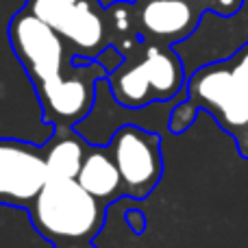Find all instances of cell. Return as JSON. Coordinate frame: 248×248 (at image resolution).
I'll return each instance as SVG.
<instances>
[{"instance_id": "7a4b0ae2", "label": "cell", "mask_w": 248, "mask_h": 248, "mask_svg": "<svg viewBox=\"0 0 248 248\" xmlns=\"http://www.w3.org/2000/svg\"><path fill=\"white\" fill-rule=\"evenodd\" d=\"M124 61L107 81L118 103L126 107H146L161 100H172L187 87V70L174 46L159 42H141L128 35L113 42Z\"/></svg>"}, {"instance_id": "52a82bcc", "label": "cell", "mask_w": 248, "mask_h": 248, "mask_svg": "<svg viewBox=\"0 0 248 248\" xmlns=\"http://www.w3.org/2000/svg\"><path fill=\"white\" fill-rule=\"evenodd\" d=\"M48 179L42 144L0 137V202L29 209Z\"/></svg>"}, {"instance_id": "4fadbf2b", "label": "cell", "mask_w": 248, "mask_h": 248, "mask_svg": "<svg viewBox=\"0 0 248 248\" xmlns=\"http://www.w3.org/2000/svg\"><path fill=\"white\" fill-rule=\"evenodd\" d=\"M128 222H131V227H133V231L135 233H141L144 231V216L140 214V211H128Z\"/></svg>"}, {"instance_id": "ba28073f", "label": "cell", "mask_w": 248, "mask_h": 248, "mask_svg": "<svg viewBox=\"0 0 248 248\" xmlns=\"http://www.w3.org/2000/svg\"><path fill=\"white\" fill-rule=\"evenodd\" d=\"M140 33L153 42L176 46L194 33L198 16L185 0H148L140 9Z\"/></svg>"}, {"instance_id": "7c38bea8", "label": "cell", "mask_w": 248, "mask_h": 248, "mask_svg": "<svg viewBox=\"0 0 248 248\" xmlns=\"http://www.w3.org/2000/svg\"><path fill=\"white\" fill-rule=\"evenodd\" d=\"M198 113H201V107H198L196 103H192L189 98L179 100L170 111V122H168L170 133L172 135H181V133H185L194 122H196Z\"/></svg>"}, {"instance_id": "6da1fadb", "label": "cell", "mask_w": 248, "mask_h": 248, "mask_svg": "<svg viewBox=\"0 0 248 248\" xmlns=\"http://www.w3.org/2000/svg\"><path fill=\"white\" fill-rule=\"evenodd\" d=\"M9 39L42 107L44 122L55 131L74 128L94 107L96 87L109 72L98 61L72 63L68 44L31 11H20L9 24Z\"/></svg>"}, {"instance_id": "8992f818", "label": "cell", "mask_w": 248, "mask_h": 248, "mask_svg": "<svg viewBox=\"0 0 248 248\" xmlns=\"http://www.w3.org/2000/svg\"><path fill=\"white\" fill-rule=\"evenodd\" d=\"M107 150L120 170L122 196L144 201L159 185L163 174L161 133L126 124L113 133Z\"/></svg>"}, {"instance_id": "3957f363", "label": "cell", "mask_w": 248, "mask_h": 248, "mask_svg": "<svg viewBox=\"0 0 248 248\" xmlns=\"http://www.w3.org/2000/svg\"><path fill=\"white\" fill-rule=\"evenodd\" d=\"M187 98L209 113L248 159V44L227 59L194 70L187 77Z\"/></svg>"}, {"instance_id": "8fae6325", "label": "cell", "mask_w": 248, "mask_h": 248, "mask_svg": "<svg viewBox=\"0 0 248 248\" xmlns=\"http://www.w3.org/2000/svg\"><path fill=\"white\" fill-rule=\"evenodd\" d=\"M0 248H55L35 227L26 207L0 202Z\"/></svg>"}, {"instance_id": "9c48e42d", "label": "cell", "mask_w": 248, "mask_h": 248, "mask_svg": "<svg viewBox=\"0 0 248 248\" xmlns=\"http://www.w3.org/2000/svg\"><path fill=\"white\" fill-rule=\"evenodd\" d=\"M77 181L105 205L120 201L122 196V176L113 157L109 155L107 146L90 144L83 157V166L77 174Z\"/></svg>"}, {"instance_id": "30bf717a", "label": "cell", "mask_w": 248, "mask_h": 248, "mask_svg": "<svg viewBox=\"0 0 248 248\" xmlns=\"http://www.w3.org/2000/svg\"><path fill=\"white\" fill-rule=\"evenodd\" d=\"M87 146L90 144L74 128L55 131V135L42 144L44 159H46V166H48V174L77 179L78 170L83 166V157H85Z\"/></svg>"}, {"instance_id": "5bb4252c", "label": "cell", "mask_w": 248, "mask_h": 248, "mask_svg": "<svg viewBox=\"0 0 248 248\" xmlns=\"http://www.w3.org/2000/svg\"><path fill=\"white\" fill-rule=\"evenodd\" d=\"M55 248H94L92 242H68V244H57Z\"/></svg>"}, {"instance_id": "5b68a950", "label": "cell", "mask_w": 248, "mask_h": 248, "mask_svg": "<svg viewBox=\"0 0 248 248\" xmlns=\"http://www.w3.org/2000/svg\"><path fill=\"white\" fill-rule=\"evenodd\" d=\"M26 11L46 22L74 55V63L94 61L111 46L109 16L98 0H29Z\"/></svg>"}, {"instance_id": "277c9868", "label": "cell", "mask_w": 248, "mask_h": 248, "mask_svg": "<svg viewBox=\"0 0 248 248\" xmlns=\"http://www.w3.org/2000/svg\"><path fill=\"white\" fill-rule=\"evenodd\" d=\"M37 231L52 244L92 242L105 224L107 205L77 179L50 176L29 207Z\"/></svg>"}]
</instances>
